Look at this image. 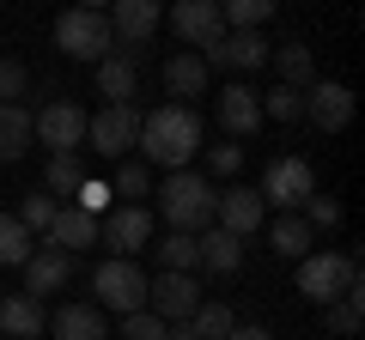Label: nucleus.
Segmentation results:
<instances>
[{
  "label": "nucleus",
  "instance_id": "obj_1",
  "mask_svg": "<svg viewBox=\"0 0 365 340\" xmlns=\"http://www.w3.org/2000/svg\"><path fill=\"white\" fill-rule=\"evenodd\" d=\"M140 152L165 170H189V158L201 152V116L189 104H165L140 116Z\"/></svg>",
  "mask_w": 365,
  "mask_h": 340
},
{
  "label": "nucleus",
  "instance_id": "obj_2",
  "mask_svg": "<svg viewBox=\"0 0 365 340\" xmlns=\"http://www.w3.org/2000/svg\"><path fill=\"white\" fill-rule=\"evenodd\" d=\"M213 207H220V188H213L207 176H195V170H170L165 188H158V213H165L170 231L201 237L213 225Z\"/></svg>",
  "mask_w": 365,
  "mask_h": 340
},
{
  "label": "nucleus",
  "instance_id": "obj_3",
  "mask_svg": "<svg viewBox=\"0 0 365 340\" xmlns=\"http://www.w3.org/2000/svg\"><path fill=\"white\" fill-rule=\"evenodd\" d=\"M299 292L311 304H335V298H347V292H359V255H335V249H311L299 262Z\"/></svg>",
  "mask_w": 365,
  "mask_h": 340
},
{
  "label": "nucleus",
  "instance_id": "obj_4",
  "mask_svg": "<svg viewBox=\"0 0 365 340\" xmlns=\"http://www.w3.org/2000/svg\"><path fill=\"white\" fill-rule=\"evenodd\" d=\"M55 49L73 55V61H104L116 55V31H110V13H91V6H73V13L55 18Z\"/></svg>",
  "mask_w": 365,
  "mask_h": 340
},
{
  "label": "nucleus",
  "instance_id": "obj_5",
  "mask_svg": "<svg viewBox=\"0 0 365 340\" xmlns=\"http://www.w3.org/2000/svg\"><path fill=\"white\" fill-rule=\"evenodd\" d=\"M91 292H98L104 310H122V316L146 310V274H140L134 262H116V255L91 267Z\"/></svg>",
  "mask_w": 365,
  "mask_h": 340
},
{
  "label": "nucleus",
  "instance_id": "obj_6",
  "mask_svg": "<svg viewBox=\"0 0 365 340\" xmlns=\"http://www.w3.org/2000/svg\"><path fill=\"white\" fill-rule=\"evenodd\" d=\"M86 122L91 116L73 104V97H55V104H43L37 116H31V140H43L55 158H61V152H73V146H86Z\"/></svg>",
  "mask_w": 365,
  "mask_h": 340
},
{
  "label": "nucleus",
  "instance_id": "obj_7",
  "mask_svg": "<svg viewBox=\"0 0 365 340\" xmlns=\"http://www.w3.org/2000/svg\"><path fill=\"white\" fill-rule=\"evenodd\" d=\"M98 243H104L116 262H134V255L153 243V213H146V207H104V219H98Z\"/></svg>",
  "mask_w": 365,
  "mask_h": 340
},
{
  "label": "nucleus",
  "instance_id": "obj_8",
  "mask_svg": "<svg viewBox=\"0 0 365 340\" xmlns=\"http://www.w3.org/2000/svg\"><path fill=\"white\" fill-rule=\"evenodd\" d=\"M262 207H304V201L317 195V176H311V164H304V158H274L268 164V176H262Z\"/></svg>",
  "mask_w": 365,
  "mask_h": 340
},
{
  "label": "nucleus",
  "instance_id": "obj_9",
  "mask_svg": "<svg viewBox=\"0 0 365 340\" xmlns=\"http://www.w3.org/2000/svg\"><path fill=\"white\" fill-rule=\"evenodd\" d=\"M146 310L158 316V322H189V316L201 310V286H195V274H158V280H146Z\"/></svg>",
  "mask_w": 365,
  "mask_h": 340
},
{
  "label": "nucleus",
  "instance_id": "obj_10",
  "mask_svg": "<svg viewBox=\"0 0 365 340\" xmlns=\"http://www.w3.org/2000/svg\"><path fill=\"white\" fill-rule=\"evenodd\" d=\"M86 140H91V152L122 158L134 140H140V110H134V104H104L98 116L86 122Z\"/></svg>",
  "mask_w": 365,
  "mask_h": 340
},
{
  "label": "nucleus",
  "instance_id": "obj_11",
  "mask_svg": "<svg viewBox=\"0 0 365 340\" xmlns=\"http://www.w3.org/2000/svg\"><path fill=\"white\" fill-rule=\"evenodd\" d=\"M170 25H177L182 43H195V49H213V43L225 37L220 0H177V6H170Z\"/></svg>",
  "mask_w": 365,
  "mask_h": 340
},
{
  "label": "nucleus",
  "instance_id": "obj_12",
  "mask_svg": "<svg viewBox=\"0 0 365 340\" xmlns=\"http://www.w3.org/2000/svg\"><path fill=\"white\" fill-rule=\"evenodd\" d=\"M262 195L256 188H232V195H220V207H213V225H220L225 237H237V243H244V237H256L262 231Z\"/></svg>",
  "mask_w": 365,
  "mask_h": 340
},
{
  "label": "nucleus",
  "instance_id": "obj_13",
  "mask_svg": "<svg viewBox=\"0 0 365 340\" xmlns=\"http://www.w3.org/2000/svg\"><path fill=\"white\" fill-rule=\"evenodd\" d=\"M43 328H49L43 298H31V292H0V340H37Z\"/></svg>",
  "mask_w": 365,
  "mask_h": 340
},
{
  "label": "nucleus",
  "instance_id": "obj_14",
  "mask_svg": "<svg viewBox=\"0 0 365 340\" xmlns=\"http://www.w3.org/2000/svg\"><path fill=\"white\" fill-rule=\"evenodd\" d=\"M304 116H311L323 134L347 128V122H353V92H347V85H335V79H317L311 92H304Z\"/></svg>",
  "mask_w": 365,
  "mask_h": 340
},
{
  "label": "nucleus",
  "instance_id": "obj_15",
  "mask_svg": "<svg viewBox=\"0 0 365 340\" xmlns=\"http://www.w3.org/2000/svg\"><path fill=\"white\" fill-rule=\"evenodd\" d=\"M158 0H116V13H110V31H116V49L134 55V43H146L158 31Z\"/></svg>",
  "mask_w": 365,
  "mask_h": 340
},
{
  "label": "nucleus",
  "instance_id": "obj_16",
  "mask_svg": "<svg viewBox=\"0 0 365 340\" xmlns=\"http://www.w3.org/2000/svg\"><path fill=\"white\" fill-rule=\"evenodd\" d=\"M201 61H207V73H213V67H237V73H250V67L268 61V43H262L256 31H225V37L213 43Z\"/></svg>",
  "mask_w": 365,
  "mask_h": 340
},
{
  "label": "nucleus",
  "instance_id": "obj_17",
  "mask_svg": "<svg viewBox=\"0 0 365 340\" xmlns=\"http://www.w3.org/2000/svg\"><path fill=\"white\" fill-rule=\"evenodd\" d=\"M67 280H73V255H61V249H31V262H25V292L31 298H43V292H61Z\"/></svg>",
  "mask_w": 365,
  "mask_h": 340
},
{
  "label": "nucleus",
  "instance_id": "obj_18",
  "mask_svg": "<svg viewBox=\"0 0 365 340\" xmlns=\"http://www.w3.org/2000/svg\"><path fill=\"white\" fill-rule=\"evenodd\" d=\"M220 122H225V134L250 140V134L262 128V92H250V85H225V97H220Z\"/></svg>",
  "mask_w": 365,
  "mask_h": 340
},
{
  "label": "nucleus",
  "instance_id": "obj_19",
  "mask_svg": "<svg viewBox=\"0 0 365 340\" xmlns=\"http://www.w3.org/2000/svg\"><path fill=\"white\" fill-rule=\"evenodd\" d=\"M49 328H55V340H110L98 304H61V310L49 316Z\"/></svg>",
  "mask_w": 365,
  "mask_h": 340
},
{
  "label": "nucleus",
  "instance_id": "obj_20",
  "mask_svg": "<svg viewBox=\"0 0 365 340\" xmlns=\"http://www.w3.org/2000/svg\"><path fill=\"white\" fill-rule=\"evenodd\" d=\"M86 243H98V219L79 213V207H61V213H55V225H49V249L73 255V249H86Z\"/></svg>",
  "mask_w": 365,
  "mask_h": 340
},
{
  "label": "nucleus",
  "instance_id": "obj_21",
  "mask_svg": "<svg viewBox=\"0 0 365 340\" xmlns=\"http://www.w3.org/2000/svg\"><path fill=\"white\" fill-rule=\"evenodd\" d=\"M165 92L177 97V104L201 97V92H207V61H201V55H170V61H165Z\"/></svg>",
  "mask_w": 365,
  "mask_h": 340
},
{
  "label": "nucleus",
  "instance_id": "obj_22",
  "mask_svg": "<svg viewBox=\"0 0 365 340\" xmlns=\"http://www.w3.org/2000/svg\"><path fill=\"white\" fill-rule=\"evenodd\" d=\"M134 79H140V67H134L128 49H116V55L98 61V92H104L110 104H128V97H134Z\"/></svg>",
  "mask_w": 365,
  "mask_h": 340
},
{
  "label": "nucleus",
  "instance_id": "obj_23",
  "mask_svg": "<svg viewBox=\"0 0 365 340\" xmlns=\"http://www.w3.org/2000/svg\"><path fill=\"white\" fill-rule=\"evenodd\" d=\"M195 249H201V267H213V274H237V267H244V243L225 237L220 225H207V231L195 237Z\"/></svg>",
  "mask_w": 365,
  "mask_h": 340
},
{
  "label": "nucleus",
  "instance_id": "obj_24",
  "mask_svg": "<svg viewBox=\"0 0 365 340\" xmlns=\"http://www.w3.org/2000/svg\"><path fill=\"white\" fill-rule=\"evenodd\" d=\"M25 152H31V110L6 104L0 110V164H19Z\"/></svg>",
  "mask_w": 365,
  "mask_h": 340
},
{
  "label": "nucleus",
  "instance_id": "obj_25",
  "mask_svg": "<svg viewBox=\"0 0 365 340\" xmlns=\"http://www.w3.org/2000/svg\"><path fill=\"white\" fill-rule=\"evenodd\" d=\"M79 183H86V164H79L73 152H61V158H49V170H43V195H79Z\"/></svg>",
  "mask_w": 365,
  "mask_h": 340
},
{
  "label": "nucleus",
  "instance_id": "obj_26",
  "mask_svg": "<svg viewBox=\"0 0 365 340\" xmlns=\"http://www.w3.org/2000/svg\"><path fill=\"white\" fill-rule=\"evenodd\" d=\"M280 85H292V92H311L317 85V61H311L304 43H287L280 49Z\"/></svg>",
  "mask_w": 365,
  "mask_h": 340
},
{
  "label": "nucleus",
  "instance_id": "obj_27",
  "mask_svg": "<svg viewBox=\"0 0 365 340\" xmlns=\"http://www.w3.org/2000/svg\"><path fill=\"white\" fill-rule=\"evenodd\" d=\"M268 243H274V255L304 262V255H311V225H304V219H280V225L268 231Z\"/></svg>",
  "mask_w": 365,
  "mask_h": 340
},
{
  "label": "nucleus",
  "instance_id": "obj_28",
  "mask_svg": "<svg viewBox=\"0 0 365 340\" xmlns=\"http://www.w3.org/2000/svg\"><path fill=\"white\" fill-rule=\"evenodd\" d=\"M25 262H31V231L13 213H0V267H25Z\"/></svg>",
  "mask_w": 365,
  "mask_h": 340
},
{
  "label": "nucleus",
  "instance_id": "obj_29",
  "mask_svg": "<svg viewBox=\"0 0 365 340\" xmlns=\"http://www.w3.org/2000/svg\"><path fill=\"white\" fill-rule=\"evenodd\" d=\"M232 328H237L232 310H225V304H213V298H201V310L189 316V334H195V340H225Z\"/></svg>",
  "mask_w": 365,
  "mask_h": 340
},
{
  "label": "nucleus",
  "instance_id": "obj_30",
  "mask_svg": "<svg viewBox=\"0 0 365 340\" xmlns=\"http://www.w3.org/2000/svg\"><path fill=\"white\" fill-rule=\"evenodd\" d=\"M158 262H165V274H189V267H201V249L189 231H170L165 243H158Z\"/></svg>",
  "mask_w": 365,
  "mask_h": 340
},
{
  "label": "nucleus",
  "instance_id": "obj_31",
  "mask_svg": "<svg viewBox=\"0 0 365 340\" xmlns=\"http://www.w3.org/2000/svg\"><path fill=\"white\" fill-rule=\"evenodd\" d=\"M299 122L304 116V92H292V85H274L268 97H262V122Z\"/></svg>",
  "mask_w": 365,
  "mask_h": 340
},
{
  "label": "nucleus",
  "instance_id": "obj_32",
  "mask_svg": "<svg viewBox=\"0 0 365 340\" xmlns=\"http://www.w3.org/2000/svg\"><path fill=\"white\" fill-rule=\"evenodd\" d=\"M274 6L268 0H232V6H220V18H225V31H256L262 18H268Z\"/></svg>",
  "mask_w": 365,
  "mask_h": 340
},
{
  "label": "nucleus",
  "instance_id": "obj_33",
  "mask_svg": "<svg viewBox=\"0 0 365 340\" xmlns=\"http://www.w3.org/2000/svg\"><path fill=\"white\" fill-rule=\"evenodd\" d=\"M110 195H122L116 207H140V195H146V164H122L116 183H110Z\"/></svg>",
  "mask_w": 365,
  "mask_h": 340
},
{
  "label": "nucleus",
  "instance_id": "obj_34",
  "mask_svg": "<svg viewBox=\"0 0 365 340\" xmlns=\"http://www.w3.org/2000/svg\"><path fill=\"white\" fill-rule=\"evenodd\" d=\"M55 213H61V207H55L49 195H25V207H19L13 219L25 225V231H49V225H55Z\"/></svg>",
  "mask_w": 365,
  "mask_h": 340
},
{
  "label": "nucleus",
  "instance_id": "obj_35",
  "mask_svg": "<svg viewBox=\"0 0 365 340\" xmlns=\"http://www.w3.org/2000/svg\"><path fill=\"white\" fill-rule=\"evenodd\" d=\"M25 92H31V73H25V61H0V110H6V104H19Z\"/></svg>",
  "mask_w": 365,
  "mask_h": 340
},
{
  "label": "nucleus",
  "instance_id": "obj_36",
  "mask_svg": "<svg viewBox=\"0 0 365 340\" xmlns=\"http://www.w3.org/2000/svg\"><path fill=\"white\" fill-rule=\"evenodd\" d=\"M329 328H335V334H359V292H347V298L329 304Z\"/></svg>",
  "mask_w": 365,
  "mask_h": 340
},
{
  "label": "nucleus",
  "instance_id": "obj_37",
  "mask_svg": "<svg viewBox=\"0 0 365 340\" xmlns=\"http://www.w3.org/2000/svg\"><path fill=\"white\" fill-rule=\"evenodd\" d=\"M122 340H165V322L153 310H134V316H122Z\"/></svg>",
  "mask_w": 365,
  "mask_h": 340
},
{
  "label": "nucleus",
  "instance_id": "obj_38",
  "mask_svg": "<svg viewBox=\"0 0 365 340\" xmlns=\"http://www.w3.org/2000/svg\"><path fill=\"white\" fill-rule=\"evenodd\" d=\"M304 225H311V231H317V225H323V231L341 225V201L335 195H311V201H304Z\"/></svg>",
  "mask_w": 365,
  "mask_h": 340
},
{
  "label": "nucleus",
  "instance_id": "obj_39",
  "mask_svg": "<svg viewBox=\"0 0 365 340\" xmlns=\"http://www.w3.org/2000/svg\"><path fill=\"white\" fill-rule=\"evenodd\" d=\"M73 201H79V213H91V219H98V207H104V201H110V183H91V176H86Z\"/></svg>",
  "mask_w": 365,
  "mask_h": 340
},
{
  "label": "nucleus",
  "instance_id": "obj_40",
  "mask_svg": "<svg viewBox=\"0 0 365 340\" xmlns=\"http://www.w3.org/2000/svg\"><path fill=\"white\" fill-rule=\"evenodd\" d=\"M207 164L220 170V176H232V170L244 164V146H213V152H207Z\"/></svg>",
  "mask_w": 365,
  "mask_h": 340
},
{
  "label": "nucleus",
  "instance_id": "obj_41",
  "mask_svg": "<svg viewBox=\"0 0 365 340\" xmlns=\"http://www.w3.org/2000/svg\"><path fill=\"white\" fill-rule=\"evenodd\" d=\"M225 340H274V334H268V328H256V322H237Z\"/></svg>",
  "mask_w": 365,
  "mask_h": 340
}]
</instances>
